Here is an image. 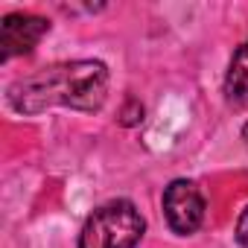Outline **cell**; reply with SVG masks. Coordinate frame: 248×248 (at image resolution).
I'll list each match as a JSON object with an SVG mask.
<instances>
[{
  "label": "cell",
  "instance_id": "cell-1",
  "mask_svg": "<svg viewBox=\"0 0 248 248\" xmlns=\"http://www.w3.org/2000/svg\"><path fill=\"white\" fill-rule=\"evenodd\" d=\"M9 105L18 114H44L64 105L76 111H99L108 99V67L93 59L50 64L32 76H24L6 91Z\"/></svg>",
  "mask_w": 248,
  "mask_h": 248
},
{
  "label": "cell",
  "instance_id": "cell-2",
  "mask_svg": "<svg viewBox=\"0 0 248 248\" xmlns=\"http://www.w3.org/2000/svg\"><path fill=\"white\" fill-rule=\"evenodd\" d=\"M146 231L140 210L132 202L96 207L79 233V248H135Z\"/></svg>",
  "mask_w": 248,
  "mask_h": 248
},
{
  "label": "cell",
  "instance_id": "cell-3",
  "mask_svg": "<svg viewBox=\"0 0 248 248\" xmlns=\"http://www.w3.org/2000/svg\"><path fill=\"white\" fill-rule=\"evenodd\" d=\"M164 216L170 222V228L178 236H190L202 228L204 219V199L202 190L187 181V178H175L167 190H164Z\"/></svg>",
  "mask_w": 248,
  "mask_h": 248
},
{
  "label": "cell",
  "instance_id": "cell-4",
  "mask_svg": "<svg viewBox=\"0 0 248 248\" xmlns=\"http://www.w3.org/2000/svg\"><path fill=\"white\" fill-rule=\"evenodd\" d=\"M50 24L38 15H24V12H12L0 21V59H12V56H24L30 53L44 35H47Z\"/></svg>",
  "mask_w": 248,
  "mask_h": 248
},
{
  "label": "cell",
  "instance_id": "cell-5",
  "mask_svg": "<svg viewBox=\"0 0 248 248\" xmlns=\"http://www.w3.org/2000/svg\"><path fill=\"white\" fill-rule=\"evenodd\" d=\"M225 99L231 105H248V41L236 47L225 73Z\"/></svg>",
  "mask_w": 248,
  "mask_h": 248
},
{
  "label": "cell",
  "instance_id": "cell-6",
  "mask_svg": "<svg viewBox=\"0 0 248 248\" xmlns=\"http://www.w3.org/2000/svg\"><path fill=\"white\" fill-rule=\"evenodd\" d=\"M140 120H143V105L138 99H129L126 108H123V114H120V123L123 126H138Z\"/></svg>",
  "mask_w": 248,
  "mask_h": 248
},
{
  "label": "cell",
  "instance_id": "cell-7",
  "mask_svg": "<svg viewBox=\"0 0 248 248\" xmlns=\"http://www.w3.org/2000/svg\"><path fill=\"white\" fill-rule=\"evenodd\" d=\"M236 239H239V245L248 248V207L242 210V216H239V222H236Z\"/></svg>",
  "mask_w": 248,
  "mask_h": 248
},
{
  "label": "cell",
  "instance_id": "cell-8",
  "mask_svg": "<svg viewBox=\"0 0 248 248\" xmlns=\"http://www.w3.org/2000/svg\"><path fill=\"white\" fill-rule=\"evenodd\" d=\"M242 140L248 143V123H245V126H242Z\"/></svg>",
  "mask_w": 248,
  "mask_h": 248
}]
</instances>
